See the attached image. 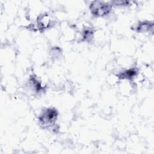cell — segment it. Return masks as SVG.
<instances>
[{"instance_id":"obj_1","label":"cell","mask_w":154,"mask_h":154,"mask_svg":"<svg viewBox=\"0 0 154 154\" xmlns=\"http://www.w3.org/2000/svg\"><path fill=\"white\" fill-rule=\"evenodd\" d=\"M58 117V112L54 108H47L40 115L39 120L44 126L53 125Z\"/></svg>"},{"instance_id":"obj_2","label":"cell","mask_w":154,"mask_h":154,"mask_svg":"<svg viewBox=\"0 0 154 154\" xmlns=\"http://www.w3.org/2000/svg\"><path fill=\"white\" fill-rule=\"evenodd\" d=\"M110 7L109 5H106L99 2V4H93L91 6V12L93 15L97 17H102L108 14L110 11Z\"/></svg>"},{"instance_id":"obj_4","label":"cell","mask_w":154,"mask_h":154,"mask_svg":"<svg viewBox=\"0 0 154 154\" xmlns=\"http://www.w3.org/2000/svg\"><path fill=\"white\" fill-rule=\"evenodd\" d=\"M137 72L135 70H127L126 72H125L124 73H122V76L124 77V78H132L133 76H135V74H136Z\"/></svg>"},{"instance_id":"obj_3","label":"cell","mask_w":154,"mask_h":154,"mask_svg":"<svg viewBox=\"0 0 154 154\" xmlns=\"http://www.w3.org/2000/svg\"><path fill=\"white\" fill-rule=\"evenodd\" d=\"M150 28V24L149 23L143 22L140 24H138L136 27V29L138 31V32H145Z\"/></svg>"}]
</instances>
